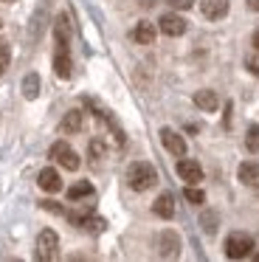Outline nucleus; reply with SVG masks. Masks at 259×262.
I'll return each instance as SVG.
<instances>
[{
    "mask_svg": "<svg viewBox=\"0 0 259 262\" xmlns=\"http://www.w3.org/2000/svg\"><path fill=\"white\" fill-rule=\"evenodd\" d=\"M127 183H130V189H135V192H146V189H152L158 183L155 166H152L149 161H135V164H130Z\"/></svg>",
    "mask_w": 259,
    "mask_h": 262,
    "instance_id": "1",
    "label": "nucleus"
},
{
    "mask_svg": "<svg viewBox=\"0 0 259 262\" xmlns=\"http://www.w3.org/2000/svg\"><path fill=\"white\" fill-rule=\"evenodd\" d=\"M253 248H256V243H253V237L245 231H234L225 239V256H228V259H245V256H251Z\"/></svg>",
    "mask_w": 259,
    "mask_h": 262,
    "instance_id": "2",
    "label": "nucleus"
},
{
    "mask_svg": "<svg viewBox=\"0 0 259 262\" xmlns=\"http://www.w3.org/2000/svg\"><path fill=\"white\" fill-rule=\"evenodd\" d=\"M59 237H56V231H51V228H45V231H39L37 237V259L42 262H51L59 256Z\"/></svg>",
    "mask_w": 259,
    "mask_h": 262,
    "instance_id": "3",
    "label": "nucleus"
},
{
    "mask_svg": "<svg viewBox=\"0 0 259 262\" xmlns=\"http://www.w3.org/2000/svg\"><path fill=\"white\" fill-rule=\"evenodd\" d=\"M51 158H54L56 164L62 166V169H68V172H76L79 164H82V161H79V155L73 152V149L68 147L65 141H56L54 147H51Z\"/></svg>",
    "mask_w": 259,
    "mask_h": 262,
    "instance_id": "4",
    "label": "nucleus"
},
{
    "mask_svg": "<svg viewBox=\"0 0 259 262\" xmlns=\"http://www.w3.org/2000/svg\"><path fill=\"white\" fill-rule=\"evenodd\" d=\"M155 248H158V256H163V259H175V256L180 254V237L172 231V228H166V231L158 234Z\"/></svg>",
    "mask_w": 259,
    "mask_h": 262,
    "instance_id": "5",
    "label": "nucleus"
},
{
    "mask_svg": "<svg viewBox=\"0 0 259 262\" xmlns=\"http://www.w3.org/2000/svg\"><path fill=\"white\" fill-rule=\"evenodd\" d=\"M158 26H161V31L166 37H180V34H186V29H189V23H186L180 14H175V12L163 14V17L158 20Z\"/></svg>",
    "mask_w": 259,
    "mask_h": 262,
    "instance_id": "6",
    "label": "nucleus"
},
{
    "mask_svg": "<svg viewBox=\"0 0 259 262\" xmlns=\"http://www.w3.org/2000/svg\"><path fill=\"white\" fill-rule=\"evenodd\" d=\"M161 141H163V147H166L175 158H183V155H186L183 136H180V133H175L172 127H163V130H161Z\"/></svg>",
    "mask_w": 259,
    "mask_h": 262,
    "instance_id": "7",
    "label": "nucleus"
},
{
    "mask_svg": "<svg viewBox=\"0 0 259 262\" xmlns=\"http://www.w3.org/2000/svg\"><path fill=\"white\" fill-rule=\"evenodd\" d=\"M178 175H180V181H186L189 186H195V183L203 181L200 164H197V161H191V158H180L178 161Z\"/></svg>",
    "mask_w": 259,
    "mask_h": 262,
    "instance_id": "8",
    "label": "nucleus"
},
{
    "mask_svg": "<svg viewBox=\"0 0 259 262\" xmlns=\"http://www.w3.org/2000/svg\"><path fill=\"white\" fill-rule=\"evenodd\" d=\"M200 12L206 20H223L228 14V0H200Z\"/></svg>",
    "mask_w": 259,
    "mask_h": 262,
    "instance_id": "9",
    "label": "nucleus"
},
{
    "mask_svg": "<svg viewBox=\"0 0 259 262\" xmlns=\"http://www.w3.org/2000/svg\"><path fill=\"white\" fill-rule=\"evenodd\" d=\"M130 37H133L138 46H152V42H155V26L146 23V20H141V23L133 29V34H130Z\"/></svg>",
    "mask_w": 259,
    "mask_h": 262,
    "instance_id": "10",
    "label": "nucleus"
},
{
    "mask_svg": "<svg viewBox=\"0 0 259 262\" xmlns=\"http://www.w3.org/2000/svg\"><path fill=\"white\" fill-rule=\"evenodd\" d=\"M37 183H39V189H45V192H59V189H62V178H59V172L51 169V166L39 172Z\"/></svg>",
    "mask_w": 259,
    "mask_h": 262,
    "instance_id": "11",
    "label": "nucleus"
},
{
    "mask_svg": "<svg viewBox=\"0 0 259 262\" xmlns=\"http://www.w3.org/2000/svg\"><path fill=\"white\" fill-rule=\"evenodd\" d=\"M152 211H155L158 217H163V220H169V217H175V198L169 192L158 194V200L152 203Z\"/></svg>",
    "mask_w": 259,
    "mask_h": 262,
    "instance_id": "12",
    "label": "nucleus"
},
{
    "mask_svg": "<svg viewBox=\"0 0 259 262\" xmlns=\"http://www.w3.org/2000/svg\"><path fill=\"white\" fill-rule=\"evenodd\" d=\"M195 104L200 110H206V113H214V110L220 107V99H217L214 91H197L195 93Z\"/></svg>",
    "mask_w": 259,
    "mask_h": 262,
    "instance_id": "13",
    "label": "nucleus"
},
{
    "mask_svg": "<svg viewBox=\"0 0 259 262\" xmlns=\"http://www.w3.org/2000/svg\"><path fill=\"white\" fill-rule=\"evenodd\" d=\"M236 175H240L242 183H256L259 181V164L256 161H242L240 169H236Z\"/></svg>",
    "mask_w": 259,
    "mask_h": 262,
    "instance_id": "14",
    "label": "nucleus"
},
{
    "mask_svg": "<svg viewBox=\"0 0 259 262\" xmlns=\"http://www.w3.org/2000/svg\"><path fill=\"white\" fill-rule=\"evenodd\" d=\"M54 71L59 79H68L71 76V54L68 51H56L54 54Z\"/></svg>",
    "mask_w": 259,
    "mask_h": 262,
    "instance_id": "15",
    "label": "nucleus"
},
{
    "mask_svg": "<svg viewBox=\"0 0 259 262\" xmlns=\"http://www.w3.org/2000/svg\"><path fill=\"white\" fill-rule=\"evenodd\" d=\"M82 124H84L82 110H71V113L62 119V133H79V130H82Z\"/></svg>",
    "mask_w": 259,
    "mask_h": 262,
    "instance_id": "16",
    "label": "nucleus"
},
{
    "mask_svg": "<svg viewBox=\"0 0 259 262\" xmlns=\"http://www.w3.org/2000/svg\"><path fill=\"white\" fill-rule=\"evenodd\" d=\"M90 194H93L90 181H79V183H73V186L68 189V200H82V198H90Z\"/></svg>",
    "mask_w": 259,
    "mask_h": 262,
    "instance_id": "17",
    "label": "nucleus"
},
{
    "mask_svg": "<svg viewBox=\"0 0 259 262\" xmlns=\"http://www.w3.org/2000/svg\"><path fill=\"white\" fill-rule=\"evenodd\" d=\"M23 96L26 99H37L39 96V76L37 74H28L23 79Z\"/></svg>",
    "mask_w": 259,
    "mask_h": 262,
    "instance_id": "18",
    "label": "nucleus"
},
{
    "mask_svg": "<svg viewBox=\"0 0 259 262\" xmlns=\"http://www.w3.org/2000/svg\"><path fill=\"white\" fill-rule=\"evenodd\" d=\"M217 211H203V217H200V226H203V231L206 234H214L217 231Z\"/></svg>",
    "mask_w": 259,
    "mask_h": 262,
    "instance_id": "19",
    "label": "nucleus"
},
{
    "mask_svg": "<svg viewBox=\"0 0 259 262\" xmlns=\"http://www.w3.org/2000/svg\"><path fill=\"white\" fill-rule=\"evenodd\" d=\"M183 198L189 200V203H195V206H200V203H206V194L200 192V189H195V186H189L186 183V189H183Z\"/></svg>",
    "mask_w": 259,
    "mask_h": 262,
    "instance_id": "20",
    "label": "nucleus"
},
{
    "mask_svg": "<svg viewBox=\"0 0 259 262\" xmlns=\"http://www.w3.org/2000/svg\"><path fill=\"white\" fill-rule=\"evenodd\" d=\"M245 147L251 149V152H256V149H259V124H251V127H248V138H245Z\"/></svg>",
    "mask_w": 259,
    "mask_h": 262,
    "instance_id": "21",
    "label": "nucleus"
},
{
    "mask_svg": "<svg viewBox=\"0 0 259 262\" xmlns=\"http://www.w3.org/2000/svg\"><path fill=\"white\" fill-rule=\"evenodd\" d=\"M11 62V51H9V42H0V74H3L6 68H9Z\"/></svg>",
    "mask_w": 259,
    "mask_h": 262,
    "instance_id": "22",
    "label": "nucleus"
},
{
    "mask_svg": "<svg viewBox=\"0 0 259 262\" xmlns=\"http://www.w3.org/2000/svg\"><path fill=\"white\" fill-rule=\"evenodd\" d=\"M90 155L99 161L101 155H104V144H101V141H90Z\"/></svg>",
    "mask_w": 259,
    "mask_h": 262,
    "instance_id": "23",
    "label": "nucleus"
},
{
    "mask_svg": "<svg viewBox=\"0 0 259 262\" xmlns=\"http://www.w3.org/2000/svg\"><path fill=\"white\" fill-rule=\"evenodd\" d=\"M42 209L54 211V214H65V209H62L59 203H54V200H42Z\"/></svg>",
    "mask_w": 259,
    "mask_h": 262,
    "instance_id": "24",
    "label": "nucleus"
},
{
    "mask_svg": "<svg viewBox=\"0 0 259 262\" xmlns=\"http://www.w3.org/2000/svg\"><path fill=\"white\" fill-rule=\"evenodd\" d=\"M245 65H248V71H251V74H259V57H248Z\"/></svg>",
    "mask_w": 259,
    "mask_h": 262,
    "instance_id": "25",
    "label": "nucleus"
},
{
    "mask_svg": "<svg viewBox=\"0 0 259 262\" xmlns=\"http://www.w3.org/2000/svg\"><path fill=\"white\" fill-rule=\"evenodd\" d=\"M169 3H172L175 9H189L191 3H195V0H169Z\"/></svg>",
    "mask_w": 259,
    "mask_h": 262,
    "instance_id": "26",
    "label": "nucleus"
},
{
    "mask_svg": "<svg viewBox=\"0 0 259 262\" xmlns=\"http://www.w3.org/2000/svg\"><path fill=\"white\" fill-rule=\"evenodd\" d=\"M251 42H253V48H256V51H259V29H256V31H253V37H251Z\"/></svg>",
    "mask_w": 259,
    "mask_h": 262,
    "instance_id": "27",
    "label": "nucleus"
},
{
    "mask_svg": "<svg viewBox=\"0 0 259 262\" xmlns=\"http://www.w3.org/2000/svg\"><path fill=\"white\" fill-rule=\"evenodd\" d=\"M248 9H251V12H259V0H248Z\"/></svg>",
    "mask_w": 259,
    "mask_h": 262,
    "instance_id": "28",
    "label": "nucleus"
},
{
    "mask_svg": "<svg viewBox=\"0 0 259 262\" xmlns=\"http://www.w3.org/2000/svg\"><path fill=\"white\" fill-rule=\"evenodd\" d=\"M256 259H259V254H256Z\"/></svg>",
    "mask_w": 259,
    "mask_h": 262,
    "instance_id": "29",
    "label": "nucleus"
},
{
    "mask_svg": "<svg viewBox=\"0 0 259 262\" xmlns=\"http://www.w3.org/2000/svg\"><path fill=\"white\" fill-rule=\"evenodd\" d=\"M0 26H3V23H0Z\"/></svg>",
    "mask_w": 259,
    "mask_h": 262,
    "instance_id": "30",
    "label": "nucleus"
}]
</instances>
